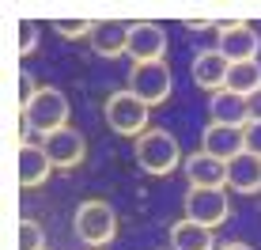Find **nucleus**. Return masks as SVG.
I'll return each instance as SVG.
<instances>
[{"label": "nucleus", "instance_id": "nucleus-7", "mask_svg": "<svg viewBox=\"0 0 261 250\" xmlns=\"http://www.w3.org/2000/svg\"><path fill=\"white\" fill-rule=\"evenodd\" d=\"M216 49H220L231 65L257 61V53H261V34H257L250 23H242V19L220 23V31H216Z\"/></svg>", "mask_w": 261, "mask_h": 250}, {"label": "nucleus", "instance_id": "nucleus-18", "mask_svg": "<svg viewBox=\"0 0 261 250\" xmlns=\"http://www.w3.org/2000/svg\"><path fill=\"white\" fill-rule=\"evenodd\" d=\"M227 91L250 99L254 91H261V61H242V65H231L227 72Z\"/></svg>", "mask_w": 261, "mask_h": 250}, {"label": "nucleus", "instance_id": "nucleus-5", "mask_svg": "<svg viewBox=\"0 0 261 250\" xmlns=\"http://www.w3.org/2000/svg\"><path fill=\"white\" fill-rule=\"evenodd\" d=\"M129 91L137 95L144 106H163L170 99V91H174V72H170L167 61H155V65H133Z\"/></svg>", "mask_w": 261, "mask_h": 250}, {"label": "nucleus", "instance_id": "nucleus-22", "mask_svg": "<svg viewBox=\"0 0 261 250\" xmlns=\"http://www.w3.org/2000/svg\"><path fill=\"white\" fill-rule=\"evenodd\" d=\"M38 91H42V87L34 84V76L19 68V110H27V106H31L34 99H38Z\"/></svg>", "mask_w": 261, "mask_h": 250}, {"label": "nucleus", "instance_id": "nucleus-23", "mask_svg": "<svg viewBox=\"0 0 261 250\" xmlns=\"http://www.w3.org/2000/svg\"><path fill=\"white\" fill-rule=\"evenodd\" d=\"M246 152L261 159V121H250L246 125Z\"/></svg>", "mask_w": 261, "mask_h": 250}, {"label": "nucleus", "instance_id": "nucleus-11", "mask_svg": "<svg viewBox=\"0 0 261 250\" xmlns=\"http://www.w3.org/2000/svg\"><path fill=\"white\" fill-rule=\"evenodd\" d=\"M227 72H231V61L223 57L216 46H212V49H201V53L190 61L193 84L201 87V91H208V95H216V91H223V87H227Z\"/></svg>", "mask_w": 261, "mask_h": 250}, {"label": "nucleus", "instance_id": "nucleus-21", "mask_svg": "<svg viewBox=\"0 0 261 250\" xmlns=\"http://www.w3.org/2000/svg\"><path fill=\"white\" fill-rule=\"evenodd\" d=\"M15 49L19 57H31L38 49V23L34 19H19V31H15Z\"/></svg>", "mask_w": 261, "mask_h": 250}, {"label": "nucleus", "instance_id": "nucleus-16", "mask_svg": "<svg viewBox=\"0 0 261 250\" xmlns=\"http://www.w3.org/2000/svg\"><path fill=\"white\" fill-rule=\"evenodd\" d=\"M227 190L231 193H242V197H250V193H261V159L250 156V152H242L227 163Z\"/></svg>", "mask_w": 261, "mask_h": 250}, {"label": "nucleus", "instance_id": "nucleus-24", "mask_svg": "<svg viewBox=\"0 0 261 250\" xmlns=\"http://www.w3.org/2000/svg\"><path fill=\"white\" fill-rule=\"evenodd\" d=\"M246 106H250V121H261V91H254L246 99Z\"/></svg>", "mask_w": 261, "mask_h": 250}, {"label": "nucleus", "instance_id": "nucleus-19", "mask_svg": "<svg viewBox=\"0 0 261 250\" xmlns=\"http://www.w3.org/2000/svg\"><path fill=\"white\" fill-rule=\"evenodd\" d=\"M19 250H46V231L38 220H19Z\"/></svg>", "mask_w": 261, "mask_h": 250}, {"label": "nucleus", "instance_id": "nucleus-15", "mask_svg": "<svg viewBox=\"0 0 261 250\" xmlns=\"http://www.w3.org/2000/svg\"><path fill=\"white\" fill-rule=\"evenodd\" d=\"M208 118L216 121V125H231V129H246L250 125V106H246V99L242 95H235V91H216V95H208Z\"/></svg>", "mask_w": 261, "mask_h": 250}, {"label": "nucleus", "instance_id": "nucleus-20", "mask_svg": "<svg viewBox=\"0 0 261 250\" xmlns=\"http://www.w3.org/2000/svg\"><path fill=\"white\" fill-rule=\"evenodd\" d=\"M53 31H57L61 38H68V42H80V38H91L95 23H87V19H53Z\"/></svg>", "mask_w": 261, "mask_h": 250}, {"label": "nucleus", "instance_id": "nucleus-8", "mask_svg": "<svg viewBox=\"0 0 261 250\" xmlns=\"http://www.w3.org/2000/svg\"><path fill=\"white\" fill-rule=\"evenodd\" d=\"M42 148H46L49 163L57 167V171H72V167H80L87 159V137L80 129H72V125L42 137Z\"/></svg>", "mask_w": 261, "mask_h": 250}, {"label": "nucleus", "instance_id": "nucleus-3", "mask_svg": "<svg viewBox=\"0 0 261 250\" xmlns=\"http://www.w3.org/2000/svg\"><path fill=\"white\" fill-rule=\"evenodd\" d=\"M148 110H151V106H144L129 87L106 95V103H102V118H106V125H110V133L133 137V140H140L144 133L151 129V125H148Z\"/></svg>", "mask_w": 261, "mask_h": 250}, {"label": "nucleus", "instance_id": "nucleus-6", "mask_svg": "<svg viewBox=\"0 0 261 250\" xmlns=\"http://www.w3.org/2000/svg\"><path fill=\"white\" fill-rule=\"evenodd\" d=\"M182 209H186V220L216 231L231 216V190H190Z\"/></svg>", "mask_w": 261, "mask_h": 250}, {"label": "nucleus", "instance_id": "nucleus-17", "mask_svg": "<svg viewBox=\"0 0 261 250\" xmlns=\"http://www.w3.org/2000/svg\"><path fill=\"white\" fill-rule=\"evenodd\" d=\"M170 250H220V246H216V235L208 228L182 216L170 224Z\"/></svg>", "mask_w": 261, "mask_h": 250}, {"label": "nucleus", "instance_id": "nucleus-10", "mask_svg": "<svg viewBox=\"0 0 261 250\" xmlns=\"http://www.w3.org/2000/svg\"><path fill=\"white\" fill-rule=\"evenodd\" d=\"M182 171H186L190 190H227V163L208 156V152H201V148L193 156H186Z\"/></svg>", "mask_w": 261, "mask_h": 250}, {"label": "nucleus", "instance_id": "nucleus-14", "mask_svg": "<svg viewBox=\"0 0 261 250\" xmlns=\"http://www.w3.org/2000/svg\"><path fill=\"white\" fill-rule=\"evenodd\" d=\"M91 49H95V57H102V61H114V57H121V53H129V23H118V19H102V23H95V31H91Z\"/></svg>", "mask_w": 261, "mask_h": 250}, {"label": "nucleus", "instance_id": "nucleus-25", "mask_svg": "<svg viewBox=\"0 0 261 250\" xmlns=\"http://www.w3.org/2000/svg\"><path fill=\"white\" fill-rule=\"evenodd\" d=\"M220 250H254L250 243H220Z\"/></svg>", "mask_w": 261, "mask_h": 250}, {"label": "nucleus", "instance_id": "nucleus-2", "mask_svg": "<svg viewBox=\"0 0 261 250\" xmlns=\"http://www.w3.org/2000/svg\"><path fill=\"white\" fill-rule=\"evenodd\" d=\"M72 231H76V239L84 246L106 250L114 239H118V212H114L110 201L91 197V201H84L76 209V216H72Z\"/></svg>", "mask_w": 261, "mask_h": 250}, {"label": "nucleus", "instance_id": "nucleus-12", "mask_svg": "<svg viewBox=\"0 0 261 250\" xmlns=\"http://www.w3.org/2000/svg\"><path fill=\"white\" fill-rule=\"evenodd\" d=\"M201 152H208V156L231 163L235 156L246 152V129H231V125L208 121V125H204V133H201Z\"/></svg>", "mask_w": 261, "mask_h": 250}, {"label": "nucleus", "instance_id": "nucleus-9", "mask_svg": "<svg viewBox=\"0 0 261 250\" xmlns=\"http://www.w3.org/2000/svg\"><path fill=\"white\" fill-rule=\"evenodd\" d=\"M129 57L133 65H155L167 57V31L151 19L129 23Z\"/></svg>", "mask_w": 261, "mask_h": 250}, {"label": "nucleus", "instance_id": "nucleus-1", "mask_svg": "<svg viewBox=\"0 0 261 250\" xmlns=\"http://www.w3.org/2000/svg\"><path fill=\"white\" fill-rule=\"evenodd\" d=\"M133 156H137V167L144 174H151V178H167V174H174L178 167L186 163L178 137H170V133L159 129V125H151L140 140H133Z\"/></svg>", "mask_w": 261, "mask_h": 250}, {"label": "nucleus", "instance_id": "nucleus-13", "mask_svg": "<svg viewBox=\"0 0 261 250\" xmlns=\"http://www.w3.org/2000/svg\"><path fill=\"white\" fill-rule=\"evenodd\" d=\"M15 171H19V186L23 190H38L42 182H49V156L42 144H31V140H23L19 144V156H15Z\"/></svg>", "mask_w": 261, "mask_h": 250}, {"label": "nucleus", "instance_id": "nucleus-4", "mask_svg": "<svg viewBox=\"0 0 261 250\" xmlns=\"http://www.w3.org/2000/svg\"><path fill=\"white\" fill-rule=\"evenodd\" d=\"M68 99H65V91L61 87H42L38 91V99H34L31 106L23 110V140L31 137V133H42V137H49V133H57V129H65L68 125Z\"/></svg>", "mask_w": 261, "mask_h": 250}]
</instances>
